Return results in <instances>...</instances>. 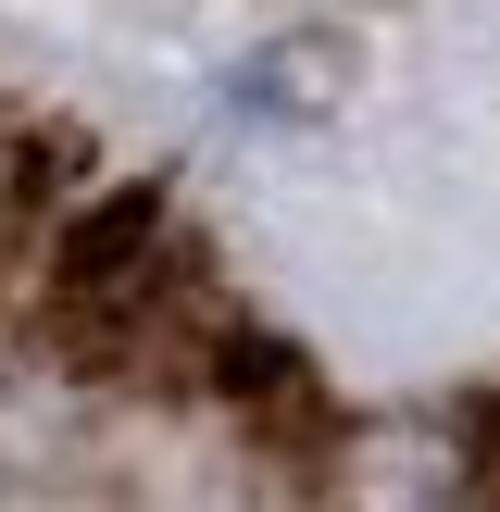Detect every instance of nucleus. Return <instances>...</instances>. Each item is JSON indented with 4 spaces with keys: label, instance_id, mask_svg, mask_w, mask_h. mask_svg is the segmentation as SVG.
Instances as JSON below:
<instances>
[{
    "label": "nucleus",
    "instance_id": "f257e3e1",
    "mask_svg": "<svg viewBox=\"0 0 500 512\" xmlns=\"http://www.w3.org/2000/svg\"><path fill=\"white\" fill-rule=\"evenodd\" d=\"M50 313H63V338L88 350V363H150V350H175V338H213V325H200V250L175 238V213L138 200V188L100 200L63 238Z\"/></svg>",
    "mask_w": 500,
    "mask_h": 512
},
{
    "label": "nucleus",
    "instance_id": "f03ea898",
    "mask_svg": "<svg viewBox=\"0 0 500 512\" xmlns=\"http://www.w3.org/2000/svg\"><path fill=\"white\" fill-rule=\"evenodd\" d=\"M213 375H225V400H238L250 450H275V463H313V450H350V425L325 413L313 363H300L288 338H213Z\"/></svg>",
    "mask_w": 500,
    "mask_h": 512
},
{
    "label": "nucleus",
    "instance_id": "7ed1b4c3",
    "mask_svg": "<svg viewBox=\"0 0 500 512\" xmlns=\"http://www.w3.org/2000/svg\"><path fill=\"white\" fill-rule=\"evenodd\" d=\"M13 200H25V138L0 125V213H13Z\"/></svg>",
    "mask_w": 500,
    "mask_h": 512
},
{
    "label": "nucleus",
    "instance_id": "20e7f679",
    "mask_svg": "<svg viewBox=\"0 0 500 512\" xmlns=\"http://www.w3.org/2000/svg\"><path fill=\"white\" fill-rule=\"evenodd\" d=\"M488 488H500V438H488Z\"/></svg>",
    "mask_w": 500,
    "mask_h": 512
}]
</instances>
